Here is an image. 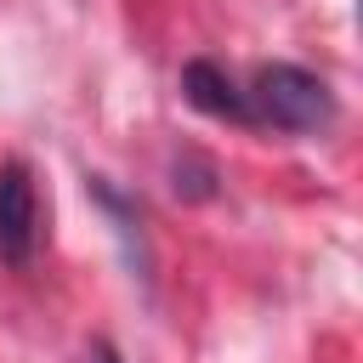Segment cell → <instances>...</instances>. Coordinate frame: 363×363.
<instances>
[{"instance_id": "obj_2", "label": "cell", "mask_w": 363, "mask_h": 363, "mask_svg": "<svg viewBox=\"0 0 363 363\" xmlns=\"http://www.w3.org/2000/svg\"><path fill=\"white\" fill-rule=\"evenodd\" d=\"M40 250V193L28 164H0V261L28 267Z\"/></svg>"}, {"instance_id": "obj_3", "label": "cell", "mask_w": 363, "mask_h": 363, "mask_svg": "<svg viewBox=\"0 0 363 363\" xmlns=\"http://www.w3.org/2000/svg\"><path fill=\"white\" fill-rule=\"evenodd\" d=\"M182 96H187L199 113H210V119L250 125V113H244V85H238L227 68H216V62H187V68H182Z\"/></svg>"}, {"instance_id": "obj_1", "label": "cell", "mask_w": 363, "mask_h": 363, "mask_svg": "<svg viewBox=\"0 0 363 363\" xmlns=\"http://www.w3.org/2000/svg\"><path fill=\"white\" fill-rule=\"evenodd\" d=\"M244 113L261 130H295V136H306V130H323L335 119V91L312 68L272 62V68H261L244 85Z\"/></svg>"}]
</instances>
